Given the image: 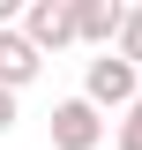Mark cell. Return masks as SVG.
Segmentation results:
<instances>
[{
	"label": "cell",
	"instance_id": "6da1fadb",
	"mask_svg": "<svg viewBox=\"0 0 142 150\" xmlns=\"http://www.w3.org/2000/svg\"><path fill=\"white\" fill-rule=\"evenodd\" d=\"M135 98H142V68H127V60H112V53L90 60V83H82V105L90 112H127Z\"/></svg>",
	"mask_w": 142,
	"mask_h": 150
},
{
	"label": "cell",
	"instance_id": "3957f363",
	"mask_svg": "<svg viewBox=\"0 0 142 150\" xmlns=\"http://www.w3.org/2000/svg\"><path fill=\"white\" fill-rule=\"evenodd\" d=\"M105 143V112H90L82 98L53 105V150H97Z\"/></svg>",
	"mask_w": 142,
	"mask_h": 150
},
{
	"label": "cell",
	"instance_id": "7a4b0ae2",
	"mask_svg": "<svg viewBox=\"0 0 142 150\" xmlns=\"http://www.w3.org/2000/svg\"><path fill=\"white\" fill-rule=\"evenodd\" d=\"M15 30H22V45H30L37 60L60 53V45H75V0H30Z\"/></svg>",
	"mask_w": 142,
	"mask_h": 150
},
{
	"label": "cell",
	"instance_id": "277c9868",
	"mask_svg": "<svg viewBox=\"0 0 142 150\" xmlns=\"http://www.w3.org/2000/svg\"><path fill=\"white\" fill-rule=\"evenodd\" d=\"M75 38L112 53V38H120V0H75Z\"/></svg>",
	"mask_w": 142,
	"mask_h": 150
},
{
	"label": "cell",
	"instance_id": "9c48e42d",
	"mask_svg": "<svg viewBox=\"0 0 142 150\" xmlns=\"http://www.w3.org/2000/svg\"><path fill=\"white\" fill-rule=\"evenodd\" d=\"M0 30H15V0H0Z\"/></svg>",
	"mask_w": 142,
	"mask_h": 150
},
{
	"label": "cell",
	"instance_id": "5b68a950",
	"mask_svg": "<svg viewBox=\"0 0 142 150\" xmlns=\"http://www.w3.org/2000/svg\"><path fill=\"white\" fill-rule=\"evenodd\" d=\"M37 68H45V60L22 45V30H0V90H22Z\"/></svg>",
	"mask_w": 142,
	"mask_h": 150
},
{
	"label": "cell",
	"instance_id": "8992f818",
	"mask_svg": "<svg viewBox=\"0 0 142 150\" xmlns=\"http://www.w3.org/2000/svg\"><path fill=\"white\" fill-rule=\"evenodd\" d=\"M112 60L142 68V8H120V38H112Z\"/></svg>",
	"mask_w": 142,
	"mask_h": 150
},
{
	"label": "cell",
	"instance_id": "52a82bcc",
	"mask_svg": "<svg viewBox=\"0 0 142 150\" xmlns=\"http://www.w3.org/2000/svg\"><path fill=\"white\" fill-rule=\"evenodd\" d=\"M112 150H142V98L127 105V120H120V135H112Z\"/></svg>",
	"mask_w": 142,
	"mask_h": 150
},
{
	"label": "cell",
	"instance_id": "ba28073f",
	"mask_svg": "<svg viewBox=\"0 0 142 150\" xmlns=\"http://www.w3.org/2000/svg\"><path fill=\"white\" fill-rule=\"evenodd\" d=\"M15 128V90H0V135Z\"/></svg>",
	"mask_w": 142,
	"mask_h": 150
}]
</instances>
